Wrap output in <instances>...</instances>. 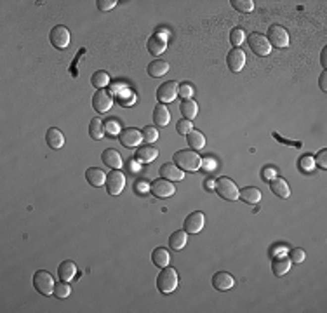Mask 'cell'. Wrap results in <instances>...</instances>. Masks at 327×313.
Segmentation results:
<instances>
[{
    "label": "cell",
    "instance_id": "6da1fadb",
    "mask_svg": "<svg viewBox=\"0 0 327 313\" xmlns=\"http://www.w3.org/2000/svg\"><path fill=\"white\" fill-rule=\"evenodd\" d=\"M172 158H174V164L185 172H195L202 164L200 155L193 150H179L174 153Z\"/></svg>",
    "mask_w": 327,
    "mask_h": 313
},
{
    "label": "cell",
    "instance_id": "7a4b0ae2",
    "mask_svg": "<svg viewBox=\"0 0 327 313\" xmlns=\"http://www.w3.org/2000/svg\"><path fill=\"white\" fill-rule=\"evenodd\" d=\"M178 271L174 270V268H162V271L159 273V277H157V289H159L162 294H171V292L176 291V287H178Z\"/></svg>",
    "mask_w": 327,
    "mask_h": 313
},
{
    "label": "cell",
    "instance_id": "3957f363",
    "mask_svg": "<svg viewBox=\"0 0 327 313\" xmlns=\"http://www.w3.org/2000/svg\"><path fill=\"white\" fill-rule=\"evenodd\" d=\"M214 190L219 193L221 199L224 200H237L238 199V188L233 183V179L226 178V176H221L214 181Z\"/></svg>",
    "mask_w": 327,
    "mask_h": 313
},
{
    "label": "cell",
    "instance_id": "277c9868",
    "mask_svg": "<svg viewBox=\"0 0 327 313\" xmlns=\"http://www.w3.org/2000/svg\"><path fill=\"white\" fill-rule=\"evenodd\" d=\"M33 285L42 296H51L54 292V285L56 284H54V278L49 271L40 270L33 275Z\"/></svg>",
    "mask_w": 327,
    "mask_h": 313
},
{
    "label": "cell",
    "instance_id": "5b68a950",
    "mask_svg": "<svg viewBox=\"0 0 327 313\" xmlns=\"http://www.w3.org/2000/svg\"><path fill=\"white\" fill-rule=\"evenodd\" d=\"M247 42H249V47L254 54L258 56H268L272 52V46L268 42V39L261 33H251L247 37Z\"/></svg>",
    "mask_w": 327,
    "mask_h": 313
},
{
    "label": "cell",
    "instance_id": "8992f818",
    "mask_svg": "<svg viewBox=\"0 0 327 313\" xmlns=\"http://www.w3.org/2000/svg\"><path fill=\"white\" fill-rule=\"evenodd\" d=\"M93 106L98 113H107V111L113 106V96H111L110 91L98 89L93 96Z\"/></svg>",
    "mask_w": 327,
    "mask_h": 313
},
{
    "label": "cell",
    "instance_id": "52a82bcc",
    "mask_svg": "<svg viewBox=\"0 0 327 313\" xmlns=\"http://www.w3.org/2000/svg\"><path fill=\"white\" fill-rule=\"evenodd\" d=\"M150 192H152L157 199H169V197L174 195L176 188H174V185H172V181L160 178V179H155V181L150 185Z\"/></svg>",
    "mask_w": 327,
    "mask_h": 313
},
{
    "label": "cell",
    "instance_id": "ba28073f",
    "mask_svg": "<svg viewBox=\"0 0 327 313\" xmlns=\"http://www.w3.org/2000/svg\"><path fill=\"white\" fill-rule=\"evenodd\" d=\"M49 40L56 49H66L70 46V30L63 25H57L49 33Z\"/></svg>",
    "mask_w": 327,
    "mask_h": 313
},
{
    "label": "cell",
    "instance_id": "9c48e42d",
    "mask_svg": "<svg viewBox=\"0 0 327 313\" xmlns=\"http://www.w3.org/2000/svg\"><path fill=\"white\" fill-rule=\"evenodd\" d=\"M105 186H107V192L110 193V195H120L125 186V176L122 174V171H111L110 174L107 176Z\"/></svg>",
    "mask_w": 327,
    "mask_h": 313
},
{
    "label": "cell",
    "instance_id": "30bf717a",
    "mask_svg": "<svg viewBox=\"0 0 327 313\" xmlns=\"http://www.w3.org/2000/svg\"><path fill=\"white\" fill-rule=\"evenodd\" d=\"M178 82H174V80H169V82H164L162 86L157 89V100L160 101L162 104L165 103H171V101L176 100V96H178Z\"/></svg>",
    "mask_w": 327,
    "mask_h": 313
},
{
    "label": "cell",
    "instance_id": "8fae6325",
    "mask_svg": "<svg viewBox=\"0 0 327 313\" xmlns=\"http://www.w3.org/2000/svg\"><path fill=\"white\" fill-rule=\"evenodd\" d=\"M118 141H120V145H124L125 148H136V146H139V143L143 141V136L138 129L125 127V129H120V132H118Z\"/></svg>",
    "mask_w": 327,
    "mask_h": 313
},
{
    "label": "cell",
    "instance_id": "7c38bea8",
    "mask_svg": "<svg viewBox=\"0 0 327 313\" xmlns=\"http://www.w3.org/2000/svg\"><path fill=\"white\" fill-rule=\"evenodd\" d=\"M268 42L270 46H275V47H287L289 46V33L285 32L284 26L280 25H273L270 26L268 30Z\"/></svg>",
    "mask_w": 327,
    "mask_h": 313
},
{
    "label": "cell",
    "instance_id": "4fadbf2b",
    "mask_svg": "<svg viewBox=\"0 0 327 313\" xmlns=\"http://www.w3.org/2000/svg\"><path fill=\"white\" fill-rule=\"evenodd\" d=\"M204 224H206V217H204V212H200V210H195V212L188 214L185 219V231L186 233H199L200 230L204 228Z\"/></svg>",
    "mask_w": 327,
    "mask_h": 313
},
{
    "label": "cell",
    "instance_id": "5bb4252c",
    "mask_svg": "<svg viewBox=\"0 0 327 313\" xmlns=\"http://www.w3.org/2000/svg\"><path fill=\"white\" fill-rule=\"evenodd\" d=\"M226 64H228V68H230V71L238 73L245 64V52L242 49H238V47L231 49L226 56Z\"/></svg>",
    "mask_w": 327,
    "mask_h": 313
},
{
    "label": "cell",
    "instance_id": "9a60e30c",
    "mask_svg": "<svg viewBox=\"0 0 327 313\" xmlns=\"http://www.w3.org/2000/svg\"><path fill=\"white\" fill-rule=\"evenodd\" d=\"M148 52L153 56H160L164 51L167 49V40H165V33H155L148 39Z\"/></svg>",
    "mask_w": 327,
    "mask_h": 313
},
{
    "label": "cell",
    "instance_id": "2e32d148",
    "mask_svg": "<svg viewBox=\"0 0 327 313\" xmlns=\"http://www.w3.org/2000/svg\"><path fill=\"white\" fill-rule=\"evenodd\" d=\"M213 285L218 291H228V289H231L235 285V278L230 273H226V271H218L213 277Z\"/></svg>",
    "mask_w": 327,
    "mask_h": 313
},
{
    "label": "cell",
    "instance_id": "e0dca14e",
    "mask_svg": "<svg viewBox=\"0 0 327 313\" xmlns=\"http://www.w3.org/2000/svg\"><path fill=\"white\" fill-rule=\"evenodd\" d=\"M101 160H103L110 169H113V171H118V169H122V164H124V162H122L120 153H118L117 150H113V148L105 150L103 155H101Z\"/></svg>",
    "mask_w": 327,
    "mask_h": 313
},
{
    "label": "cell",
    "instance_id": "ac0fdd59",
    "mask_svg": "<svg viewBox=\"0 0 327 313\" xmlns=\"http://www.w3.org/2000/svg\"><path fill=\"white\" fill-rule=\"evenodd\" d=\"M160 176L169 181H181L185 178V171H181L176 164H164L160 167Z\"/></svg>",
    "mask_w": 327,
    "mask_h": 313
},
{
    "label": "cell",
    "instance_id": "d6986e66",
    "mask_svg": "<svg viewBox=\"0 0 327 313\" xmlns=\"http://www.w3.org/2000/svg\"><path fill=\"white\" fill-rule=\"evenodd\" d=\"M270 190H272V193H275V195L278 197V199H289V195H291V188H289L287 181L282 178H272Z\"/></svg>",
    "mask_w": 327,
    "mask_h": 313
},
{
    "label": "cell",
    "instance_id": "ffe728a7",
    "mask_svg": "<svg viewBox=\"0 0 327 313\" xmlns=\"http://www.w3.org/2000/svg\"><path fill=\"white\" fill-rule=\"evenodd\" d=\"M136 160L138 162H153L159 156V150L155 146H150V145H145V146H139L136 150Z\"/></svg>",
    "mask_w": 327,
    "mask_h": 313
},
{
    "label": "cell",
    "instance_id": "44dd1931",
    "mask_svg": "<svg viewBox=\"0 0 327 313\" xmlns=\"http://www.w3.org/2000/svg\"><path fill=\"white\" fill-rule=\"evenodd\" d=\"M169 120H171V113L169 110L165 108V104L159 103L155 108H153V122H155L159 127H164V125H167Z\"/></svg>",
    "mask_w": 327,
    "mask_h": 313
},
{
    "label": "cell",
    "instance_id": "7402d4cb",
    "mask_svg": "<svg viewBox=\"0 0 327 313\" xmlns=\"http://www.w3.org/2000/svg\"><path fill=\"white\" fill-rule=\"evenodd\" d=\"M86 179L91 186H103L107 181V174L100 167H89L86 171Z\"/></svg>",
    "mask_w": 327,
    "mask_h": 313
},
{
    "label": "cell",
    "instance_id": "603a6c76",
    "mask_svg": "<svg viewBox=\"0 0 327 313\" xmlns=\"http://www.w3.org/2000/svg\"><path fill=\"white\" fill-rule=\"evenodd\" d=\"M291 270V260L287 256H277L272 263V271L275 273V277H282Z\"/></svg>",
    "mask_w": 327,
    "mask_h": 313
},
{
    "label": "cell",
    "instance_id": "cb8c5ba5",
    "mask_svg": "<svg viewBox=\"0 0 327 313\" xmlns=\"http://www.w3.org/2000/svg\"><path fill=\"white\" fill-rule=\"evenodd\" d=\"M46 141H47V145H49L51 148L57 150V148H61V146L64 145V136H63V132H61L59 129L51 127L49 131H47V134H46Z\"/></svg>",
    "mask_w": 327,
    "mask_h": 313
},
{
    "label": "cell",
    "instance_id": "d4e9b609",
    "mask_svg": "<svg viewBox=\"0 0 327 313\" xmlns=\"http://www.w3.org/2000/svg\"><path fill=\"white\" fill-rule=\"evenodd\" d=\"M75 273H77V264L73 261H63L57 268V275L63 282H70L75 277Z\"/></svg>",
    "mask_w": 327,
    "mask_h": 313
},
{
    "label": "cell",
    "instance_id": "484cf974",
    "mask_svg": "<svg viewBox=\"0 0 327 313\" xmlns=\"http://www.w3.org/2000/svg\"><path fill=\"white\" fill-rule=\"evenodd\" d=\"M238 199H242L247 204H258L261 200V192L254 186H245L244 190L238 192Z\"/></svg>",
    "mask_w": 327,
    "mask_h": 313
},
{
    "label": "cell",
    "instance_id": "4316f807",
    "mask_svg": "<svg viewBox=\"0 0 327 313\" xmlns=\"http://www.w3.org/2000/svg\"><path fill=\"white\" fill-rule=\"evenodd\" d=\"M169 71V63L167 61H162V59H153L152 63L148 64V73L150 77H162Z\"/></svg>",
    "mask_w": 327,
    "mask_h": 313
},
{
    "label": "cell",
    "instance_id": "83f0119b",
    "mask_svg": "<svg viewBox=\"0 0 327 313\" xmlns=\"http://www.w3.org/2000/svg\"><path fill=\"white\" fill-rule=\"evenodd\" d=\"M169 253H167V249H164V247H157L155 251H153V254H152V261H153V264L155 266H159V268H165L169 264Z\"/></svg>",
    "mask_w": 327,
    "mask_h": 313
},
{
    "label": "cell",
    "instance_id": "f1b7e54d",
    "mask_svg": "<svg viewBox=\"0 0 327 313\" xmlns=\"http://www.w3.org/2000/svg\"><path fill=\"white\" fill-rule=\"evenodd\" d=\"M179 110H181L183 117L188 118V120H193L197 117V113H199V104L193 100H185L181 103V106H179Z\"/></svg>",
    "mask_w": 327,
    "mask_h": 313
},
{
    "label": "cell",
    "instance_id": "f546056e",
    "mask_svg": "<svg viewBox=\"0 0 327 313\" xmlns=\"http://www.w3.org/2000/svg\"><path fill=\"white\" fill-rule=\"evenodd\" d=\"M169 246L172 251H181L186 246V231H174V233L169 237Z\"/></svg>",
    "mask_w": 327,
    "mask_h": 313
},
{
    "label": "cell",
    "instance_id": "4dcf8cb0",
    "mask_svg": "<svg viewBox=\"0 0 327 313\" xmlns=\"http://www.w3.org/2000/svg\"><path fill=\"white\" fill-rule=\"evenodd\" d=\"M186 141L192 146V150H200L206 145V138H204V134L200 131H190L186 134Z\"/></svg>",
    "mask_w": 327,
    "mask_h": 313
},
{
    "label": "cell",
    "instance_id": "1f68e13d",
    "mask_svg": "<svg viewBox=\"0 0 327 313\" xmlns=\"http://www.w3.org/2000/svg\"><path fill=\"white\" fill-rule=\"evenodd\" d=\"M89 136L93 139H101L105 136V124L101 118H93L89 124Z\"/></svg>",
    "mask_w": 327,
    "mask_h": 313
},
{
    "label": "cell",
    "instance_id": "d6a6232c",
    "mask_svg": "<svg viewBox=\"0 0 327 313\" xmlns=\"http://www.w3.org/2000/svg\"><path fill=\"white\" fill-rule=\"evenodd\" d=\"M108 82H110V77H108V73L103 70L96 71V73L91 77V84H93L94 87H98V89H105V87L108 86Z\"/></svg>",
    "mask_w": 327,
    "mask_h": 313
},
{
    "label": "cell",
    "instance_id": "836d02e7",
    "mask_svg": "<svg viewBox=\"0 0 327 313\" xmlns=\"http://www.w3.org/2000/svg\"><path fill=\"white\" fill-rule=\"evenodd\" d=\"M230 4L233 5V9H237L240 12H251L254 9L253 0H231Z\"/></svg>",
    "mask_w": 327,
    "mask_h": 313
},
{
    "label": "cell",
    "instance_id": "e575fe53",
    "mask_svg": "<svg viewBox=\"0 0 327 313\" xmlns=\"http://www.w3.org/2000/svg\"><path fill=\"white\" fill-rule=\"evenodd\" d=\"M70 292H71V289H70V285H68V282L61 280L59 284L54 285V296H56V298L64 299V298H68V296H70Z\"/></svg>",
    "mask_w": 327,
    "mask_h": 313
},
{
    "label": "cell",
    "instance_id": "d590c367",
    "mask_svg": "<svg viewBox=\"0 0 327 313\" xmlns=\"http://www.w3.org/2000/svg\"><path fill=\"white\" fill-rule=\"evenodd\" d=\"M313 167H315V156L313 155H303L301 158H299V169L305 172H310L313 171Z\"/></svg>",
    "mask_w": 327,
    "mask_h": 313
},
{
    "label": "cell",
    "instance_id": "8d00e7d4",
    "mask_svg": "<svg viewBox=\"0 0 327 313\" xmlns=\"http://www.w3.org/2000/svg\"><path fill=\"white\" fill-rule=\"evenodd\" d=\"M141 136L145 143H155L159 139V131L155 127H152V125H148V127H145L141 131Z\"/></svg>",
    "mask_w": 327,
    "mask_h": 313
},
{
    "label": "cell",
    "instance_id": "74e56055",
    "mask_svg": "<svg viewBox=\"0 0 327 313\" xmlns=\"http://www.w3.org/2000/svg\"><path fill=\"white\" fill-rule=\"evenodd\" d=\"M245 39V32L242 28H233L230 32V42L231 46H240Z\"/></svg>",
    "mask_w": 327,
    "mask_h": 313
},
{
    "label": "cell",
    "instance_id": "f35d334b",
    "mask_svg": "<svg viewBox=\"0 0 327 313\" xmlns=\"http://www.w3.org/2000/svg\"><path fill=\"white\" fill-rule=\"evenodd\" d=\"M306 258V253L303 249H299V247H294V249L289 251V260H291V263H303Z\"/></svg>",
    "mask_w": 327,
    "mask_h": 313
},
{
    "label": "cell",
    "instance_id": "ab89813d",
    "mask_svg": "<svg viewBox=\"0 0 327 313\" xmlns=\"http://www.w3.org/2000/svg\"><path fill=\"white\" fill-rule=\"evenodd\" d=\"M176 129H178L179 134L186 136L190 131H193L192 120H188V118H181V120H178V124H176Z\"/></svg>",
    "mask_w": 327,
    "mask_h": 313
},
{
    "label": "cell",
    "instance_id": "60d3db41",
    "mask_svg": "<svg viewBox=\"0 0 327 313\" xmlns=\"http://www.w3.org/2000/svg\"><path fill=\"white\" fill-rule=\"evenodd\" d=\"M178 94L183 98V100H192V94H193V87L190 84H181L178 89Z\"/></svg>",
    "mask_w": 327,
    "mask_h": 313
},
{
    "label": "cell",
    "instance_id": "b9f144b4",
    "mask_svg": "<svg viewBox=\"0 0 327 313\" xmlns=\"http://www.w3.org/2000/svg\"><path fill=\"white\" fill-rule=\"evenodd\" d=\"M96 5H98V9H100V11L107 12V11H111V9L115 7V5H117V2H115V0H98Z\"/></svg>",
    "mask_w": 327,
    "mask_h": 313
},
{
    "label": "cell",
    "instance_id": "7bdbcfd3",
    "mask_svg": "<svg viewBox=\"0 0 327 313\" xmlns=\"http://www.w3.org/2000/svg\"><path fill=\"white\" fill-rule=\"evenodd\" d=\"M315 164H319V167H322V169H327V150H326V148L320 150V152H319Z\"/></svg>",
    "mask_w": 327,
    "mask_h": 313
},
{
    "label": "cell",
    "instance_id": "ee69618b",
    "mask_svg": "<svg viewBox=\"0 0 327 313\" xmlns=\"http://www.w3.org/2000/svg\"><path fill=\"white\" fill-rule=\"evenodd\" d=\"M273 138L278 139V141H282L284 145H291V146H296V148H301V143L299 141H289V139H284L280 134H275V132H273Z\"/></svg>",
    "mask_w": 327,
    "mask_h": 313
},
{
    "label": "cell",
    "instance_id": "f6af8a7d",
    "mask_svg": "<svg viewBox=\"0 0 327 313\" xmlns=\"http://www.w3.org/2000/svg\"><path fill=\"white\" fill-rule=\"evenodd\" d=\"M105 127H107V131L110 132V134H118V125H117V122H113V120H110V122H107V125H105Z\"/></svg>",
    "mask_w": 327,
    "mask_h": 313
},
{
    "label": "cell",
    "instance_id": "bcb514c9",
    "mask_svg": "<svg viewBox=\"0 0 327 313\" xmlns=\"http://www.w3.org/2000/svg\"><path fill=\"white\" fill-rule=\"evenodd\" d=\"M319 84H320V89H322V91H327V73H326V71H324V73L320 75Z\"/></svg>",
    "mask_w": 327,
    "mask_h": 313
},
{
    "label": "cell",
    "instance_id": "7dc6e473",
    "mask_svg": "<svg viewBox=\"0 0 327 313\" xmlns=\"http://www.w3.org/2000/svg\"><path fill=\"white\" fill-rule=\"evenodd\" d=\"M127 167H129V171H131V172H138L139 171V164L136 160L127 162Z\"/></svg>",
    "mask_w": 327,
    "mask_h": 313
},
{
    "label": "cell",
    "instance_id": "c3c4849f",
    "mask_svg": "<svg viewBox=\"0 0 327 313\" xmlns=\"http://www.w3.org/2000/svg\"><path fill=\"white\" fill-rule=\"evenodd\" d=\"M320 63H322L324 68H327V49H322V54H320Z\"/></svg>",
    "mask_w": 327,
    "mask_h": 313
},
{
    "label": "cell",
    "instance_id": "681fc988",
    "mask_svg": "<svg viewBox=\"0 0 327 313\" xmlns=\"http://www.w3.org/2000/svg\"><path fill=\"white\" fill-rule=\"evenodd\" d=\"M265 178H267V179H272V178H275V169H272V167L265 169Z\"/></svg>",
    "mask_w": 327,
    "mask_h": 313
},
{
    "label": "cell",
    "instance_id": "f907efd6",
    "mask_svg": "<svg viewBox=\"0 0 327 313\" xmlns=\"http://www.w3.org/2000/svg\"><path fill=\"white\" fill-rule=\"evenodd\" d=\"M200 165H204V167H206V165H207V167H213V165H214V162H211V160H207V162H206V160H204Z\"/></svg>",
    "mask_w": 327,
    "mask_h": 313
},
{
    "label": "cell",
    "instance_id": "816d5d0a",
    "mask_svg": "<svg viewBox=\"0 0 327 313\" xmlns=\"http://www.w3.org/2000/svg\"><path fill=\"white\" fill-rule=\"evenodd\" d=\"M138 190H139V192H145V190H146L145 183H138Z\"/></svg>",
    "mask_w": 327,
    "mask_h": 313
}]
</instances>
